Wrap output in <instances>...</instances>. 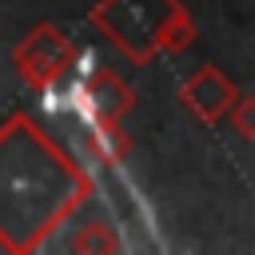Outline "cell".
<instances>
[{
	"instance_id": "cell-1",
	"label": "cell",
	"mask_w": 255,
	"mask_h": 255,
	"mask_svg": "<svg viewBox=\"0 0 255 255\" xmlns=\"http://www.w3.org/2000/svg\"><path fill=\"white\" fill-rule=\"evenodd\" d=\"M92 171L60 147L32 116L0 124V247L12 255L44 251L48 239L88 203Z\"/></svg>"
},
{
	"instance_id": "cell-3",
	"label": "cell",
	"mask_w": 255,
	"mask_h": 255,
	"mask_svg": "<svg viewBox=\"0 0 255 255\" xmlns=\"http://www.w3.org/2000/svg\"><path fill=\"white\" fill-rule=\"evenodd\" d=\"M80 56H84L80 44H76L60 24L40 20V24H32V28L16 40V48H12V68H16V76H20L36 96L60 100V96H68L72 80L80 76Z\"/></svg>"
},
{
	"instance_id": "cell-2",
	"label": "cell",
	"mask_w": 255,
	"mask_h": 255,
	"mask_svg": "<svg viewBox=\"0 0 255 255\" xmlns=\"http://www.w3.org/2000/svg\"><path fill=\"white\" fill-rule=\"evenodd\" d=\"M88 20L135 68L151 64L159 52L179 56L199 36L191 12L179 0H100Z\"/></svg>"
},
{
	"instance_id": "cell-4",
	"label": "cell",
	"mask_w": 255,
	"mask_h": 255,
	"mask_svg": "<svg viewBox=\"0 0 255 255\" xmlns=\"http://www.w3.org/2000/svg\"><path fill=\"white\" fill-rule=\"evenodd\" d=\"M68 108L80 116L84 128H120L135 108V88L112 68H88L68 88Z\"/></svg>"
},
{
	"instance_id": "cell-5",
	"label": "cell",
	"mask_w": 255,
	"mask_h": 255,
	"mask_svg": "<svg viewBox=\"0 0 255 255\" xmlns=\"http://www.w3.org/2000/svg\"><path fill=\"white\" fill-rule=\"evenodd\" d=\"M235 96H239L235 80H231L223 68H215V64H203L199 72H191V76L179 84V104H183L199 124H219V120L227 116V108L235 104Z\"/></svg>"
},
{
	"instance_id": "cell-6",
	"label": "cell",
	"mask_w": 255,
	"mask_h": 255,
	"mask_svg": "<svg viewBox=\"0 0 255 255\" xmlns=\"http://www.w3.org/2000/svg\"><path fill=\"white\" fill-rule=\"evenodd\" d=\"M84 147H88V163L120 167L131 155V135H124V124L120 128H84Z\"/></svg>"
},
{
	"instance_id": "cell-7",
	"label": "cell",
	"mask_w": 255,
	"mask_h": 255,
	"mask_svg": "<svg viewBox=\"0 0 255 255\" xmlns=\"http://www.w3.org/2000/svg\"><path fill=\"white\" fill-rule=\"evenodd\" d=\"M64 247L76 251V255H116L124 243H120V235H116V227L108 219H88L84 227L72 231V239Z\"/></svg>"
},
{
	"instance_id": "cell-8",
	"label": "cell",
	"mask_w": 255,
	"mask_h": 255,
	"mask_svg": "<svg viewBox=\"0 0 255 255\" xmlns=\"http://www.w3.org/2000/svg\"><path fill=\"white\" fill-rule=\"evenodd\" d=\"M223 120H231V128H235V135L239 139H255V100L247 96V92H239L235 96V104L227 108V116Z\"/></svg>"
}]
</instances>
